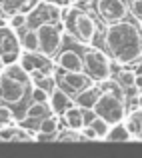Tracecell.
<instances>
[{
    "mask_svg": "<svg viewBox=\"0 0 142 158\" xmlns=\"http://www.w3.org/2000/svg\"><path fill=\"white\" fill-rule=\"evenodd\" d=\"M90 126L94 128L96 130V134L100 136V140H104V136H106V132L110 130V122H108V120H104L102 116H98V114H94L92 116V120H90Z\"/></svg>",
    "mask_w": 142,
    "mask_h": 158,
    "instance_id": "cell-18",
    "label": "cell"
},
{
    "mask_svg": "<svg viewBox=\"0 0 142 158\" xmlns=\"http://www.w3.org/2000/svg\"><path fill=\"white\" fill-rule=\"evenodd\" d=\"M76 102H74V96L70 92H66L62 86H54L52 92H50V100H48V106L50 110L54 112V114L62 116L66 110H68L70 106H74Z\"/></svg>",
    "mask_w": 142,
    "mask_h": 158,
    "instance_id": "cell-9",
    "label": "cell"
},
{
    "mask_svg": "<svg viewBox=\"0 0 142 158\" xmlns=\"http://www.w3.org/2000/svg\"><path fill=\"white\" fill-rule=\"evenodd\" d=\"M30 98H32V102H42V104H48L50 92H48L46 88H42V86H38V84H32V88H30Z\"/></svg>",
    "mask_w": 142,
    "mask_h": 158,
    "instance_id": "cell-21",
    "label": "cell"
},
{
    "mask_svg": "<svg viewBox=\"0 0 142 158\" xmlns=\"http://www.w3.org/2000/svg\"><path fill=\"white\" fill-rule=\"evenodd\" d=\"M98 84V88H100V92H110V94H114V96H118V98H126V94H124V88H122V84H120L116 78H102V80H98L96 82Z\"/></svg>",
    "mask_w": 142,
    "mask_h": 158,
    "instance_id": "cell-15",
    "label": "cell"
},
{
    "mask_svg": "<svg viewBox=\"0 0 142 158\" xmlns=\"http://www.w3.org/2000/svg\"><path fill=\"white\" fill-rule=\"evenodd\" d=\"M56 66L70 72H76V70H84V56H80L76 50H62L56 56Z\"/></svg>",
    "mask_w": 142,
    "mask_h": 158,
    "instance_id": "cell-10",
    "label": "cell"
},
{
    "mask_svg": "<svg viewBox=\"0 0 142 158\" xmlns=\"http://www.w3.org/2000/svg\"><path fill=\"white\" fill-rule=\"evenodd\" d=\"M28 86L20 84V82L12 80L8 74H0V102H6V104H14V102H20L24 98V92H26Z\"/></svg>",
    "mask_w": 142,
    "mask_h": 158,
    "instance_id": "cell-8",
    "label": "cell"
},
{
    "mask_svg": "<svg viewBox=\"0 0 142 158\" xmlns=\"http://www.w3.org/2000/svg\"><path fill=\"white\" fill-rule=\"evenodd\" d=\"M134 86H136V88H142V74H136V78H134Z\"/></svg>",
    "mask_w": 142,
    "mask_h": 158,
    "instance_id": "cell-28",
    "label": "cell"
},
{
    "mask_svg": "<svg viewBox=\"0 0 142 158\" xmlns=\"http://www.w3.org/2000/svg\"><path fill=\"white\" fill-rule=\"evenodd\" d=\"M22 48L24 50H30V52H36L40 50V42H38V30H26L22 36Z\"/></svg>",
    "mask_w": 142,
    "mask_h": 158,
    "instance_id": "cell-17",
    "label": "cell"
},
{
    "mask_svg": "<svg viewBox=\"0 0 142 158\" xmlns=\"http://www.w3.org/2000/svg\"><path fill=\"white\" fill-rule=\"evenodd\" d=\"M84 72L92 78L94 82L108 78L112 72V62L102 50L98 48H88L84 54Z\"/></svg>",
    "mask_w": 142,
    "mask_h": 158,
    "instance_id": "cell-5",
    "label": "cell"
},
{
    "mask_svg": "<svg viewBox=\"0 0 142 158\" xmlns=\"http://www.w3.org/2000/svg\"><path fill=\"white\" fill-rule=\"evenodd\" d=\"M134 136H132L130 128L126 126V122H114L110 126V130L106 132V136H104V140H108V142H128V140H132Z\"/></svg>",
    "mask_w": 142,
    "mask_h": 158,
    "instance_id": "cell-12",
    "label": "cell"
},
{
    "mask_svg": "<svg viewBox=\"0 0 142 158\" xmlns=\"http://www.w3.org/2000/svg\"><path fill=\"white\" fill-rule=\"evenodd\" d=\"M140 24H142V22H140ZM140 32H142V26H140Z\"/></svg>",
    "mask_w": 142,
    "mask_h": 158,
    "instance_id": "cell-35",
    "label": "cell"
},
{
    "mask_svg": "<svg viewBox=\"0 0 142 158\" xmlns=\"http://www.w3.org/2000/svg\"><path fill=\"white\" fill-rule=\"evenodd\" d=\"M2 26H8V18L6 16H0V28Z\"/></svg>",
    "mask_w": 142,
    "mask_h": 158,
    "instance_id": "cell-30",
    "label": "cell"
},
{
    "mask_svg": "<svg viewBox=\"0 0 142 158\" xmlns=\"http://www.w3.org/2000/svg\"><path fill=\"white\" fill-rule=\"evenodd\" d=\"M22 44L18 42L16 30L10 26H2L0 28V56L4 58V62H12L16 56L20 54Z\"/></svg>",
    "mask_w": 142,
    "mask_h": 158,
    "instance_id": "cell-7",
    "label": "cell"
},
{
    "mask_svg": "<svg viewBox=\"0 0 142 158\" xmlns=\"http://www.w3.org/2000/svg\"><path fill=\"white\" fill-rule=\"evenodd\" d=\"M50 138H54V136L52 134H44V132H36V134H34V140H36V142H44V140H50Z\"/></svg>",
    "mask_w": 142,
    "mask_h": 158,
    "instance_id": "cell-27",
    "label": "cell"
},
{
    "mask_svg": "<svg viewBox=\"0 0 142 158\" xmlns=\"http://www.w3.org/2000/svg\"><path fill=\"white\" fill-rule=\"evenodd\" d=\"M2 72H4V74H8L12 80L20 82V84H24V86H30V84H32V76H30V72H26V70L20 66V62H18V64H16V62H8V64L2 68Z\"/></svg>",
    "mask_w": 142,
    "mask_h": 158,
    "instance_id": "cell-14",
    "label": "cell"
},
{
    "mask_svg": "<svg viewBox=\"0 0 142 158\" xmlns=\"http://www.w3.org/2000/svg\"><path fill=\"white\" fill-rule=\"evenodd\" d=\"M134 78H136V72H132V70H120L116 80L122 84V88H130V86H134Z\"/></svg>",
    "mask_w": 142,
    "mask_h": 158,
    "instance_id": "cell-22",
    "label": "cell"
},
{
    "mask_svg": "<svg viewBox=\"0 0 142 158\" xmlns=\"http://www.w3.org/2000/svg\"><path fill=\"white\" fill-rule=\"evenodd\" d=\"M4 64H6V62H4V58H2V56H0V70H2V68H4Z\"/></svg>",
    "mask_w": 142,
    "mask_h": 158,
    "instance_id": "cell-33",
    "label": "cell"
},
{
    "mask_svg": "<svg viewBox=\"0 0 142 158\" xmlns=\"http://www.w3.org/2000/svg\"><path fill=\"white\" fill-rule=\"evenodd\" d=\"M100 94L102 92H100L98 84H90V86H86L84 90H80V92L74 94V102H76L82 110H92L94 104L98 102Z\"/></svg>",
    "mask_w": 142,
    "mask_h": 158,
    "instance_id": "cell-11",
    "label": "cell"
},
{
    "mask_svg": "<svg viewBox=\"0 0 142 158\" xmlns=\"http://www.w3.org/2000/svg\"><path fill=\"white\" fill-rule=\"evenodd\" d=\"M68 2H70V4H72V2H78V0H68Z\"/></svg>",
    "mask_w": 142,
    "mask_h": 158,
    "instance_id": "cell-34",
    "label": "cell"
},
{
    "mask_svg": "<svg viewBox=\"0 0 142 158\" xmlns=\"http://www.w3.org/2000/svg\"><path fill=\"white\" fill-rule=\"evenodd\" d=\"M136 104H138V108H142V92L138 94V98H136Z\"/></svg>",
    "mask_w": 142,
    "mask_h": 158,
    "instance_id": "cell-31",
    "label": "cell"
},
{
    "mask_svg": "<svg viewBox=\"0 0 142 158\" xmlns=\"http://www.w3.org/2000/svg\"><path fill=\"white\" fill-rule=\"evenodd\" d=\"M62 118H64V124L66 128H72V130H80L82 126L86 124V118H84V110H82L78 104L70 106L68 110L62 114Z\"/></svg>",
    "mask_w": 142,
    "mask_h": 158,
    "instance_id": "cell-13",
    "label": "cell"
},
{
    "mask_svg": "<svg viewBox=\"0 0 142 158\" xmlns=\"http://www.w3.org/2000/svg\"><path fill=\"white\" fill-rule=\"evenodd\" d=\"M128 10H130V14L134 16L138 22H142V0H132V2L128 4Z\"/></svg>",
    "mask_w": 142,
    "mask_h": 158,
    "instance_id": "cell-23",
    "label": "cell"
},
{
    "mask_svg": "<svg viewBox=\"0 0 142 158\" xmlns=\"http://www.w3.org/2000/svg\"><path fill=\"white\" fill-rule=\"evenodd\" d=\"M136 114H138V118H140V122H142V108H138V110H136Z\"/></svg>",
    "mask_w": 142,
    "mask_h": 158,
    "instance_id": "cell-32",
    "label": "cell"
},
{
    "mask_svg": "<svg viewBox=\"0 0 142 158\" xmlns=\"http://www.w3.org/2000/svg\"><path fill=\"white\" fill-rule=\"evenodd\" d=\"M38 4H40V0H22V4L18 6V10L20 12H34L36 8H38Z\"/></svg>",
    "mask_w": 142,
    "mask_h": 158,
    "instance_id": "cell-25",
    "label": "cell"
},
{
    "mask_svg": "<svg viewBox=\"0 0 142 158\" xmlns=\"http://www.w3.org/2000/svg\"><path fill=\"white\" fill-rule=\"evenodd\" d=\"M12 120H14V112L8 106L0 104V122H12Z\"/></svg>",
    "mask_w": 142,
    "mask_h": 158,
    "instance_id": "cell-26",
    "label": "cell"
},
{
    "mask_svg": "<svg viewBox=\"0 0 142 158\" xmlns=\"http://www.w3.org/2000/svg\"><path fill=\"white\" fill-rule=\"evenodd\" d=\"M140 92H142V88H140Z\"/></svg>",
    "mask_w": 142,
    "mask_h": 158,
    "instance_id": "cell-37",
    "label": "cell"
},
{
    "mask_svg": "<svg viewBox=\"0 0 142 158\" xmlns=\"http://www.w3.org/2000/svg\"><path fill=\"white\" fill-rule=\"evenodd\" d=\"M44 116H48V104H42V102H32V104L26 108V118H30V120L44 118Z\"/></svg>",
    "mask_w": 142,
    "mask_h": 158,
    "instance_id": "cell-19",
    "label": "cell"
},
{
    "mask_svg": "<svg viewBox=\"0 0 142 158\" xmlns=\"http://www.w3.org/2000/svg\"><path fill=\"white\" fill-rule=\"evenodd\" d=\"M104 46L116 62L134 64L142 58V32L126 18L108 24V30L104 34Z\"/></svg>",
    "mask_w": 142,
    "mask_h": 158,
    "instance_id": "cell-1",
    "label": "cell"
},
{
    "mask_svg": "<svg viewBox=\"0 0 142 158\" xmlns=\"http://www.w3.org/2000/svg\"><path fill=\"white\" fill-rule=\"evenodd\" d=\"M46 2H52V4H58V6H66L68 0H46Z\"/></svg>",
    "mask_w": 142,
    "mask_h": 158,
    "instance_id": "cell-29",
    "label": "cell"
},
{
    "mask_svg": "<svg viewBox=\"0 0 142 158\" xmlns=\"http://www.w3.org/2000/svg\"><path fill=\"white\" fill-rule=\"evenodd\" d=\"M94 114L102 116L104 120H108L110 124L114 122H120V120H124V116H126V106H124V100L118 96H114V94L110 92H102L98 98V102L94 104Z\"/></svg>",
    "mask_w": 142,
    "mask_h": 158,
    "instance_id": "cell-4",
    "label": "cell"
},
{
    "mask_svg": "<svg viewBox=\"0 0 142 158\" xmlns=\"http://www.w3.org/2000/svg\"><path fill=\"white\" fill-rule=\"evenodd\" d=\"M58 128H60V122H58V114H52V116L48 114V116H44L42 122L38 124V130H40V132H44V134H52V136H56Z\"/></svg>",
    "mask_w": 142,
    "mask_h": 158,
    "instance_id": "cell-16",
    "label": "cell"
},
{
    "mask_svg": "<svg viewBox=\"0 0 142 158\" xmlns=\"http://www.w3.org/2000/svg\"><path fill=\"white\" fill-rule=\"evenodd\" d=\"M96 12L106 24H114L126 18L130 10L124 0H96Z\"/></svg>",
    "mask_w": 142,
    "mask_h": 158,
    "instance_id": "cell-6",
    "label": "cell"
},
{
    "mask_svg": "<svg viewBox=\"0 0 142 158\" xmlns=\"http://www.w3.org/2000/svg\"><path fill=\"white\" fill-rule=\"evenodd\" d=\"M60 18L64 20L66 26H70L72 34L76 36L80 42L90 44L96 36V22L90 18V14L80 10H72V8H64L60 12Z\"/></svg>",
    "mask_w": 142,
    "mask_h": 158,
    "instance_id": "cell-2",
    "label": "cell"
},
{
    "mask_svg": "<svg viewBox=\"0 0 142 158\" xmlns=\"http://www.w3.org/2000/svg\"><path fill=\"white\" fill-rule=\"evenodd\" d=\"M16 128L18 126H0V140H14L16 136Z\"/></svg>",
    "mask_w": 142,
    "mask_h": 158,
    "instance_id": "cell-24",
    "label": "cell"
},
{
    "mask_svg": "<svg viewBox=\"0 0 142 158\" xmlns=\"http://www.w3.org/2000/svg\"><path fill=\"white\" fill-rule=\"evenodd\" d=\"M64 20L58 18L54 20V22H40L38 24V42H40V52L48 54V56H52L54 52L60 48L62 44V36H64Z\"/></svg>",
    "mask_w": 142,
    "mask_h": 158,
    "instance_id": "cell-3",
    "label": "cell"
},
{
    "mask_svg": "<svg viewBox=\"0 0 142 158\" xmlns=\"http://www.w3.org/2000/svg\"><path fill=\"white\" fill-rule=\"evenodd\" d=\"M28 24V14L26 12H14V14L8 16V26L14 28V30H20V28H24Z\"/></svg>",
    "mask_w": 142,
    "mask_h": 158,
    "instance_id": "cell-20",
    "label": "cell"
},
{
    "mask_svg": "<svg viewBox=\"0 0 142 158\" xmlns=\"http://www.w3.org/2000/svg\"><path fill=\"white\" fill-rule=\"evenodd\" d=\"M0 126H2V122H0Z\"/></svg>",
    "mask_w": 142,
    "mask_h": 158,
    "instance_id": "cell-36",
    "label": "cell"
}]
</instances>
